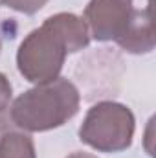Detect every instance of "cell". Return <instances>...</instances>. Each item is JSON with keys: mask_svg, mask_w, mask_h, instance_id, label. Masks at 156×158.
<instances>
[{"mask_svg": "<svg viewBox=\"0 0 156 158\" xmlns=\"http://www.w3.org/2000/svg\"><path fill=\"white\" fill-rule=\"evenodd\" d=\"M90 33L83 19L59 13L44 20L22 40L17 53L18 72L31 83H48L59 77L68 53L86 48Z\"/></svg>", "mask_w": 156, "mask_h": 158, "instance_id": "6da1fadb", "label": "cell"}, {"mask_svg": "<svg viewBox=\"0 0 156 158\" xmlns=\"http://www.w3.org/2000/svg\"><path fill=\"white\" fill-rule=\"evenodd\" d=\"M48 0H0L2 6H7L11 9H17L20 13H26V15H33L37 13L39 9L44 7Z\"/></svg>", "mask_w": 156, "mask_h": 158, "instance_id": "52a82bcc", "label": "cell"}, {"mask_svg": "<svg viewBox=\"0 0 156 158\" xmlns=\"http://www.w3.org/2000/svg\"><path fill=\"white\" fill-rule=\"evenodd\" d=\"M134 116L125 107L114 101L94 105L79 129L81 140L103 153H119L132 143Z\"/></svg>", "mask_w": 156, "mask_h": 158, "instance_id": "3957f363", "label": "cell"}, {"mask_svg": "<svg viewBox=\"0 0 156 158\" xmlns=\"http://www.w3.org/2000/svg\"><path fill=\"white\" fill-rule=\"evenodd\" d=\"M9 99H11V85L4 74H0V112L7 109Z\"/></svg>", "mask_w": 156, "mask_h": 158, "instance_id": "ba28073f", "label": "cell"}, {"mask_svg": "<svg viewBox=\"0 0 156 158\" xmlns=\"http://www.w3.org/2000/svg\"><path fill=\"white\" fill-rule=\"evenodd\" d=\"M117 44L132 53H145L154 48L153 26H151V7L145 11H134V17L125 31V35L117 40Z\"/></svg>", "mask_w": 156, "mask_h": 158, "instance_id": "5b68a950", "label": "cell"}, {"mask_svg": "<svg viewBox=\"0 0 156 158\" xmlns=\"http://www.w3.org/2000/svg\"><path fill=\"white\" fill-rule=\"evenodd\" d=\"M79 90L68 79L57 77L40 83L18 96L9 110L11 121L31 132H42L61 127L79 110Z\"/></svg>", "mask_w": 156, "mask_h": 158, "instance_id": "7a4b0ae2", "label": "cell"}, {"mask_svg": "<svg viewBox=\"0 0 156 158\" xmlns=\"http://www.w3.org/2000/svg\"><path fill=\"white\" fill-rule=\"evenodd\" d=\"M66 158H97V156H94L90 153H72L70 156H66Z\"/></svg>", "mask_w": 156, "mask_h": 158, "instance_id": "9c48e42d", "label": "cell"}, {"mask_svg": "<svg viewBox=\"0 0 156 158\" xmlns=\"http://www.w3.org/2000/svg\"><path fill=\"white\" fill-rule=\"evenodd\" d=\"M132 0H90L84 9V24L96 40H119L132 17Z\"/></svg>", "mask_w": 156, "mask_h": 158, "instance_id": "277c9868", "label": "cell"}, {"mask_svg": "<svg viewBox=\"0 0 156 158\" xmlns=\"http://www.w3.org/2000/svg\"><path fill=\"white\" fill-rule=\"evenodd\" d=\"M0 158H35L31 138L20 132H6L0 138Z\"/></svg>", "mask_w": 156, "mask_h": 158, "instance_id": "8992f818", "label": "cell"}]
</instances>
